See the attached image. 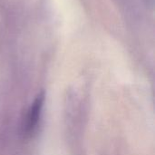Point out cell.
Here are the masks:
<instances>
[{
  "mask_svg": "<svg viewBox=\"0 0 155 155\" xmlns=\"http://www.w3.org/2000/svg\"><path fill=\"white\" fill-rule=\"evenodd\" d=\"M45 99V94L44 91H42L36 95L30 108L28 109V112L25 117V122L24 124L25 134L30 135L36 129L38 122L40 120L42 110L44 107Z\"/></svg>",
  "mask_w": 155,
  "mask_h": 155,
  "instance_id": "obj_1",
  "label": "cell"
}]
</instances>
